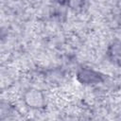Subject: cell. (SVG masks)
Instances as JSON below:
<instances>
[{"label":"cell","instance_id":"obj_1","mask_svg":"<svg viewBox=\"0 0 121 121\" xmlns=\"http://www.w3.org/2000/svg\"><path fill=\"white\" fill-rule=\"evenodd\" d=\"M24 100L26 105L31 108H41L44 105V96L43 93L37 89H29L25 93Z\"/></svg>","mask_w":121,"mask_h":121},{"label":"cell","instance_id":"obj_2","mask_svg":"<svg viewBox=\"0 0 121 121\" xmlns=\"http://www.w3.org/2000/svg\"><path fill=\"white\" fill-rule=\"evenodd\" d=\"M78 79L82 83L91 84V83H95V82L98 81L100 76L98 75V73H96V72H95L93 70H90V69H82L78 74Z\"/></svg>","mask_w":121,"mask_h":121},{"label":"cell","instance_id":"obj_3","mask_svg":"<svg viewBox=\"0 0 121 121\" xmlns=\"http://www.w3.org/2000/svg\"><path fill=\"white\" fill-rule=\"evenodd\" d=\"M111 52L114 57H121V42L113 43L111 46Z\"/></svg>","mask_w":121,"mask_h":121}]
</instances>
